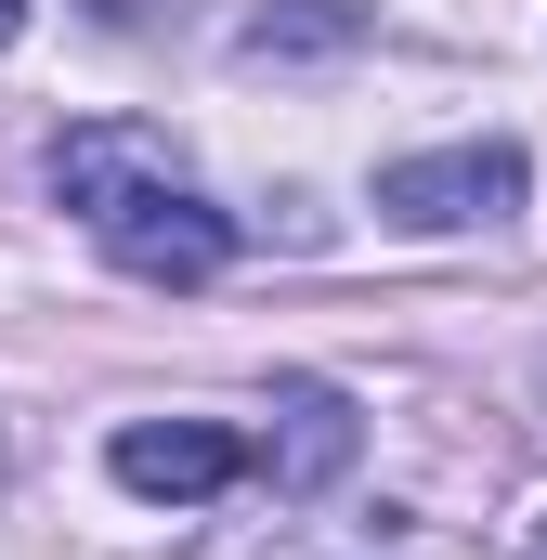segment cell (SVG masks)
Wrapping results in <instances>:
<instances>
[{
	"label": "cell",
	"instance_id": "6da1fadb",
	"mask_svg": "<svg viewBox=\"0 0 547 560\" xmlns=\"http://www.w3.org/2000/svg\"><path fill=\"white\" fill-rule=\"evenodd\" d=\"M53 196L79 209V235L143 287H209L235 261V222L170 170V143L131 131V118H79V131L53 143Z\"/></svg>",
	"mask_w": 547,
	"mask_h": 560
},
{
	"label": "cell",
	"instance_id": "7a4b0ae2",
	"mask_svg": "<svg viewBox=\"0 0 547 560\" xmlns=\"http://www.w3.org/2000/svg\"><path fill=\"white\" fill-rule=\"evenodd\" d=\"M535 196V156L522 143H430L379 170V222L392 235H496L509 209Z\"/></svg>",
	"mask_w": 547,
	"mask_h": 560
},
{
	"label": "cell",
	"instance_id": "3957f363",
	"mask_svg": "<svg viewBox=\"0 0 547 560\" xmlns=\"http://www.w3.org/2000/svg\"><path fill=\"white\" fill-rule=\"evenodd\" d=\"M105 469H118V495H143V509H209L222 482H248V443L209 430V418H131L105 443Z\"/></svg>",
	"mask_w": 547,
	"mask_h": 560
},
{
	"label": "cell",
	"instance_id": "277c9868",
	"mask_svg": "<svg viewBox=\"0 0 547 560\" xmlns=\"http://www.w3.org/2000/svg\"><path fill=\"white\" fill-rule=\"evenodd\" d=\"M352 443H365V430H352V405H339L326 378H287V392H274V430H261V456H248V469H261L274 495H326V482L352 469Z\"/></svg>",
	"mask_w": 547,
	"mask_h": 560
},
{
	"label": "cell",
	"instance_id": "5b68a950",
	"mask_svg": "<svg viewBox=\"0 0 547 560\" xmlns=\"http://www.w3.org/2000/svg\"><path fill=\"white\" fill-rule=\"evenodd\" d=\"M352 39H365V0H261L235 26V66H326Z\"/></svg>",
	"mask_w": 547,
	"mask_h": 560
},
{
	"label": "cell",
	"instance_id": "8992f818",
	"mask_svg": "<svg viewBox=\"0 0 547 560\" xmlns=\"http://www.w3.org/2000/svg\"><path fill=\"white\" fill-rule=\"evenodd\" d=\"M13 39H26V0H0V52H13Z\"/></svg>",
	"mask_w": 547,
	"mask_h": 560
},
{
	"label": "cell",
	"instance_id": "52a82bcc",
	"mask_svg": "<svg viewBox=\"0 0 547 560\" xmlns=\"http://www.w3.org/2000/svg\"><path fill=\"white\" fill-rule=\"evenodd\" d=\"M522 560H547V548H522Z\"/></svg>",
	"mask_w": 547,
	"mask_h": 560
}]
</instances>
